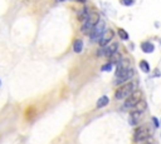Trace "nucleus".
<instances>
[{
    "mask_svg": "<svg viewBox=\"0 0 161 144\" xmlns=\"http://www.w3.org/2000/svg\"><path fill=\"white\" fill-rule=\"evenodd\" d=\"M108 103H109V98H108L107 95H102V96L97 100V108H98V109L104 108V106L108 105Z\"/></svg>",
    "mask_w": 161,
    "mask_h": 144,
    "instance_id": "f8f14e48",
    "label": "nucleus"
},
{
    "mask_svg": "<svg viewBox=\"0 0 161 144\" xmlns=\"http://www.w3.org/2000/svg\"><path fill=\"white\" fill-rule=\"evenodd\" d=\"M98 21H99V15H98L97 13H91V14L88 15L87 20L82 24L80 31H82L83 34H91L92 29L94 28V25H96Z\"/></svg>",
    "mask_w": 161,
    "mask_h": 144,
    "instance_id": "f03ea898",
    "label": "nucleus"
},
{
    "mask_svg": "<svg viewBox=\"0 0 161 144\" xmlns=\"http://www.w3.org/2000/svg\"><path fill=\"white\" fill-rule=\"evenodd\" d=\"M118 50V43H112L109 45H106L103 46L99 51H98V55L99 56H107V58H111L113 54H116Z\"/></svg>",
    "mask_w": 161,
    "mask_h": 144,
    "instance_id": "423d86ee",
    "label": "nucleus"
},
{
    "mask_svg": "<svg viewBox=\"0 0 161 144\" xmlns=\"http://www.w3.org/2000/svg\"><path fill=\"white\" fill-rule=\"evenodd\" d=\"M58 1H64V0H58Z\"/></svg>",
    "mask_w": 161,
    "mask_h": 144,
    "instance_id": "aec40b11",
    "label": "nucleus"
},
{
    "mask_svg": "<svg viewBox=\"0 0 161 144\" xmlns=\"http://www.w3.org/2000/svg\"><path fill=\"white\" fill-rule=\"evenodd\" d=\"M73 50H74V53H80L82 50H83V40H80V39H77L75 41H74V44H73Z\"/></svg>",
    "mask_w": 161,
    "mask_h": 144,
    "instance_id": "ddd939ff",
    "label": "nucleus"
},
{
    "mask_svg": "<svg viewBox=\"0 0 161 144\" xmlns=\"http://www.w3.org/2000/svg\"><path fill=\"white\" fill-rule=\"evenodd\" d=\"M0 86H1V80H0Z\"/></svg>",
    "mask_w": 161,
    "mask_h": 144,
    "instance_id": "412c9836",
    "label": "nucleus"
},
{
    "mask_svg": "<svg viewBox=\"0 0 161 144\" xmlns=\"http://www.w3.org/2000/svg\"><path fill=\"white\" fill-rule=\"evenodd\" d=\"M152 123H153V126H155V128H158V126H160V121L157 120L156 116H152Z\"/></svg>",
    "mask_w": 161,
    "mask_h": 144,
    "instance_id": "a211bd4d",
    "label": "nucleus"
},
{
    "mask_svg": "<svg viewBox=\"0 0 161 144\" xmlns=\"http://www.w3.org/2000/svg\"><path fill=\"white\" fill-rule=\"evenodd\" d=\"M112 69H113V64H112V63H107V64H104V65L101 68L102 71H111Z\"/></svg>",
    "mask_w": 161,
    "mask_h": 144,
    "instance_id": "dca6fc26",
    "label": "nucleus"
},
{
    "mask_svg": "<svg viewBox=\"0 0 161 144\" xmlns=\"http://www.w3.org/2000/svg\"><path fill=\"white\" fill-rule=\"evenodd\" d=\"M142 109H135L130 113V124L132 125H136L138 124V121L141 120V116H142Z\"/></svg>",
    "mask_w": 161,
    "mask_h": 144,
    "instance_id": "1a4fd4ad",
    "label": "nucleus"
},
{
    "mask_svg": "<svg viewBox=\"0 0 161 144\" xmlns=\"http://www.w3.org/2000/svg\"><path fill=\"white\" fill-rule=\"evenodd\" d=\"M141 98H142V91L141 90H135L128 98L125 99V103H123V106L126 109H130V108H135L138 105V103L141 101Z\"/></svg>",
    "mask_w": 161,
    "mask_h": 144,
    "instance_id": "39448f33",
    "label": "nucleus"
},
{
    "mask_svg": "<svg viewBox=\"0 0 161 144\" xmlns=\"http://www.w3.org/2000/svg\"><path fill=\"white\" fill-rule=\"evenodd\" d=\"M113 35H114V31L112 30V29H107L106 31H104V34L102 35V38H101V40L98 41V44L103 48V46H106V45H108V43L113 39Z\"/></svg>",
    "mask_w": 161,
    "mask_h": 144,
    "instance_id": "6e6552de",
    "label": "nucleus"
},
{
    "mask_svg": "<svg viewBox=\"0 0 161 144\" xmlns=\"http://www.w3.org/2000/svg\"><path fill=\"white\" fill-rule=\"evenodd\" d=\"M136 83L133 81H130V83H126V84H122L121 86H118L114 91V99L117 100H122V99H126L128 98L136 89Z\"/></svg>",
    "mask_w": 161,
    "mask_h": 144,
    "instance_id": "f257e3e1",
    "label": "nucleus"
},
{
    "mask_svg": "<svg viewBox=\"0 0 161 144\" xmlns=\"http://www.w3.org/2000/svg\"><path fill=\"white\" fill-rule=\"evenodd\" d=\"M151 136V131L146 125H140L133 131V140L135 141H145Z\"/></svg>",
    "mask_w": 161,
    "mask_h": 144,
    "instance_id": "20e7f679",
    "label": "nucleus"
},
{
    "mask_svg": "<svg viewBox=\"0 0 161 144\" xmlns=\"http://www.w3.org/2000/svg\"><path fill=\"white\" fill-rule=\"evenodd\" d=\"M77 1H80V3H84L86 0H77Z\"/></svg>",
    "mask_w": 161,
    "mask_h": 144,
    "instance_id": "6ab92c4d",
    "label": "nucleus"
},
{
    "mask_svg": "<svg viewBox=\"0 0 161 144\" xmlns=\"http://www.w3.org/2000/svg\"><path fill=\"white\" fill-rule=\"evenodd\" d=\"M119 1L122 5H126V6H131L135 3V0H119Z\"/></svg>",
    "mask_w": 161,
    "mask_h": 144,
    "instance_id": "f3484780",
    "label": "nucleus"
},
{
    "mask_svg": "<svg viewBox=\"0 0 161 144\" xmlns=\"http://www.w3.org/2000/svg\"><path fill=\"white\" fill-rule=\"evenodd\" d=\"M141 49H142L143 53L151 54V53H153V50H155V45H153L152 43H150V41H145V43L141 44Z\"/></svg>",
    "mask_w": 161,
    "mask_h": 144,
    "instance_id": "9b49d317",
    "label": "nucleus"
},
{
    "mask_svg": "<svg viewBox=\"0 0 161 144\" xmlns=\"http://www.w3.org/2000/svg\"><path fill=\"white\" fill-rule=\"evenodd\" d=\"M127 69H131V68H130V60L122 58V59L119 60V63L116 64V74H119V73H122V71H125V70H127Z\"/></svg>",
    "mask_w": 161,
    "mask_h": 144,
    "instance_id": "9d476101",
    "label": "nucleus"
},
{
    "mask_svg": "<svg viewBox=\"0 0 161 144\" xmlns=\"http://www.w3.org/2000/svg\"><path fill=\"white\" fill-rule=\"evenodd\" d=\"M138 66H140V69H141L143 73H148V71H150V64H148L146 60H141L140 64H138Z\"/></svg>",
    "mask_w": 161,
    "mask_h": 144,
    "instance_id": "4468645a",
    "label": "nucleus"
},
{
    "mask_svg": "<svg viewBox=\"0 0 161 144\" xmlns=\"http://www.w3.org/2000/svg\"><path fill=\"white\" fill-rule=\"evenodd\" d=\"M133 75H135V73L132 69H127L119 74H116V84H121V85L126 84V81L131 80L133 78Z\"/></svg>",
    "mask_w": 161,
    "mask_h": 144,
    "instance_id": "0eeeda50",
    "label": "nucleus"
},
{
    "mask_svg": "<svg viewBox=\"0 0 161 144\" xmlns=\"http://www.w3.org/2000/svg\"><path fill=\"white\" fill-rule=\"evenodd\" d=\"M117 34H118V36L122 39V40H128V33L125 30V29H122V28H119V29H117Z\"/></svg>",
    "mask_w": 161,
    "mask_h": 144,
    "instance_id": "2eb2a0df",
    "label": "nucleus"
},
{
    "mask_svg": "<svg viewBox=\"0 0 161 144\" xmlns=\"http://www.w3.org/2000/svg\"><path fill=\"white\" fill-rule=\"evenodd\" d=\"M106 26H107L106 23H104L103 20H99V21L94 25V28L92 29V31H91V34H89L91 40H92V41H99L101 38H102V35H103L104 31L107 30Z\"/></svg>",
    "mask_w": 161,
    "mask_h": 144,
    "instance_id": "7ed1b4c3",
    "label": "nucleus"
}]
</instances>
